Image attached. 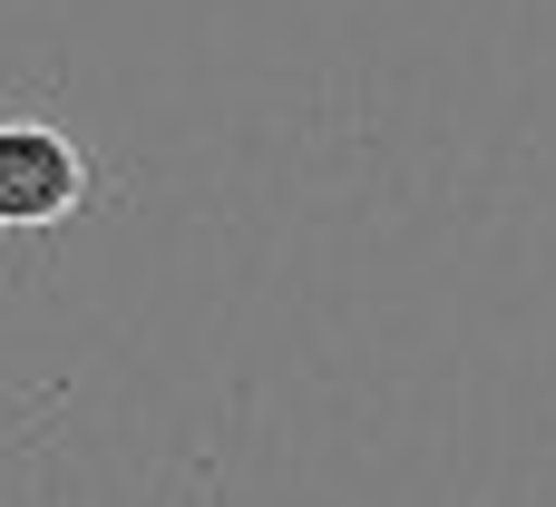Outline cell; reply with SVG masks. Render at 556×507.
<instances>
[{
	"mask_svg": "<svg viewBox=\"0 0 556 507\" xmlns=\"http://www.w3.org/2000/svg\"><path fill=\"white\" fill-rule=\"evenodd\" d=\"M78 195H88V156L59 127H39V117L0 127V225H49Z\"/></svg>",
	"mask_w": 556,
	"mask_h": 507,
	"instance_id": "cell-1",
	"label": "cell"
},
{
	"mask_svg": "<svg viewBox=\"0 0 556 507\" xmlns=\"http://www.w3.org/2000/svg\"><path fill=\"white\" fill-rule=\"evenodd\" d=\"M186 507H205V498H186Z\"/></svg>",
	"mask_w": 556,
	"mask_h": 507,
	"instance_id": "cell-2",
	"label": "cell"
}]
</instances>
